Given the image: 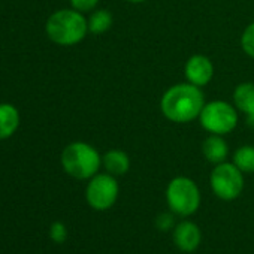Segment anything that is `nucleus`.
Instances as JSON below:
<instances>
[{"instance_id": "7", "label": "nucleus", "mask_w": 254, "mask_h": 254, "mask_svg": "<svg viewBox=\"0 0 254 254\" xmlns=\"http://www.w3.org/2000/svg\"><path fill=\"white\" fill-rule=\"evenodd\" d=\"M120 194L117 177L105 172L96 174L85 187V200L96 211H106L114 206Z\"/></svg>"}, {"instance_id": "9", "label": "nucleus", "mask_w": 254, "mask_h": 254, "mask_svg": "<svg viewBox=\"0 0 254 254\" xmlns=\"http://www.w3.org/2000/svg\"><path fill=\"white\" fill-rule=\"evenodd\" d=\"M200 241H202V232L196 223L190 220H184L175 224L174 242L178 250L184 253H191L200 245Z\"/></svg>"}, {"instance_id": "11", "label": "nucleus", "mask_w": 254, "mask_h": 254, "mask_svg": "<svg viewBox=\"0 0 254 254\" xmlns=\"http://www.w3.org/2000/svg\"><path fill=\"white\" fill-rule=\"evenodd\" d=\"M102 166L114 177H123L130 169V157L126 151L114 148L102 156Z\"/></svg>"}, {"instance_id": "16", "label": "nucleus", "mask_w": 254, "mask_h": 254, "mask_svg": "<svg viewBox=\"0 0 254 254\" xmlns=\"http://www.w3.org/2000/svg\"><path fill=\"white\" fill-rule=\"evenodd\" d=\"M241 48L244 53L254 60V21L250 23L241 35Z\"/></svg>"}, {"instance_id": "5", "label": "nucleus", "mask_w": 254, "mask_h": 254, "mask_svg": "<svg viewBox=\"0 0 254 254\" xmlns=\"http://www.w3.org/2000/svg\"><path fill=\"white\" fill-rule=\"evenodd\" d=\"M166 202L174 214L190 217L200 206V190L191 178L175 177L166 187Z\"/></svg>"}, {"instance_id": "4", "label": "nucleus", "mask_w": 254, "mask_h": 254, "mask_svg": "<svg viewBox=\"0 0 254 254\" xmlns=\"http://www.w3.org/2000/svg\"><path fill=\"white\" fill-rule=\"evenodd\" d=\"M199 123L202 129L211 135L226 136L232 133L239 121V111L233 103L226 100H211L206 102L200 115Z\"/></svg>"}, {"instance_id": "1", "label": "nucleus", "mask_w": 254, "mask_h": 254, "mask_svg": "<svg viewBox=\"0 0 254 254\" xmlns=\"http://www.w3.org/2000/svg\"><path fill=\"white\" fill-rule=\"evenodd\" d=\"M205 103V94L200 87L190 82H180L163 93L160 109L166 120L175 124H189L199 118Z\"/></svg>"}, {"instance_id": "8", "label": "nucleus", "mask_w": 254, "mask_h": 254, "mask_svg": "<svg viewBox=\"0 0 254 254\" xmlns=\"http://www.w3.org/2000/svg\"><path fill=\"white\" fill-rule=\"evenodd\" d=\"M184 75L187 82L196 87H206L214 78V63L203 54H194L189 57L184 64Z\"/></svg>"}, {"instance_id": "21", "label": "nucleus", "mask_w": 254, "mask_h": 254, "mask_svg": "<svg viewBox=\"0 0 254 254\" xmlns=\"http://www.w3.org/2000/svg\"><path fill=\"white\" fill-rule=\"evenodd\" d=\"M126 2H129V3H144V2H147V0H126Z\"/></svg>"}, {"instance_id": "10", "label": "nucleus", "mask_w": 254, "mask_h": 254, "mask_svg": "<svg viewBox=\"0 0 254 254\" xmlns=\"http://www.w3.org/2000/svg\"><path fill=\"white\" fill-rule=\"evenodd\" d=\"M202 154L203 157L212 163L218 165L223 162H227L229 157V145L221 135H208L202 142Z\"/></svg>"}, {"instance_id": "19", "label": "nucleus", "mask_w": 254, "mask_h": 254, "mask_svg": "<svg viewBox=\"0 0 254 254\" xmlns=\"http://www.w3.org/2000/svg\"><path fill=\"white\" fill-rule=\"evenodd\" d=\"M174 223H175L174 221V215L169 214V212H163V214H160L156 218V227L160 229V230H163V232L169 230L174 226Z\"/></svg>"}, {"instance_id": "18", "label": "nucleus", "mask_w": 254, "mask_h": 254, "mask_svg": "<svg viewBox=\"0 0 254 254\" xmlns=\"http://www.w3.org/2000/svg\"><path fill=\"white\" fill-rule=\"evenodd\" d=\"M99 5V0H70V6L82 14L93 12Z\"/></svg>"}, {"instance_id": "20", "label": "nucleus", "mask_w": 254, "mask_h": 254, "mask_svg": "<svg viewBox=\"0 0 254 254\" xmlns=\"http://www.w3.org/2000/svg\"><path fill=\"white\" fill-rule=\"evenodd\" d=\"M247 124H248L250 127H253V129H254V114H253V115H248V117H247Z\"/></svg>"}, {"instance_id": "2", "label": "nucleus", "mask_w": 254, "mask_h": 254, "mask_svg": "<svg viewBox=\"0 0 254 254\" xmlns=\"http://www.w3.org/2000/svg\"><path fill=\"white\" fill-rule=\"evenodd\" d=\"M48 38L62 47H72L84 41L88 33L85 15L73 8L60 9L51 14L45 26Z\"/></svg>"}, {"instance_id": "13", "label": "nucleus", "mask_w": 254, "mask_h": 254, "mask_svg": "<svg viewBox=\"0 0 254 254\" xmlns=\"http://www.w3.org/2000/svg\"><path fill=\"white\" fill-rule=\"evenodd\" d=\"M233 105L245 117L254 114V82H241L235 87Z\"/></svg>"}, {"instance_id": "6", "label": "nucleus", "mask_w": 254, "mask_h": 254, "mask_svg": "<svg viewBox=\"0 0 254 254\" xmlns=\"http://www.w3.org/2000/svg\"><path fill=\"white\" fill-rule=\"evenodd\" d=\"M209 186L218 199L226 202L235 200L244 190V172H241L233 162L214 165L209 175Z\"/></svg>"}, {"instance_id": "3", "label": "nucleus", "mask_w": 254, "mask_h": 254, "mask_svg": "<svg viewBox=\"0 0 254 254\" xmlns=\"http://www.w3.org/2000/svg\"><path fill=\"white\" fill-rule=\"evenodd\" d=\"M62 166L67 175L75 180H90L102 166L100 153L90 144L76 141L70 142L62 153Z\"/></svg>"}, {"instance_id": "14", "label": "nucleus", "mask_w": 254, "mask_h": 254, "mask_svg": "<svg viewBox=\"0 0 254 254\" xmlns=\"http://www.w3.org/2000/svg\"><path fill=\"white\" fill-rule=\"evenodd\" d=\"M88 21V32L93 35H103L106 33L114 23L112 14L108 9H94L90 17L87 18Z\"/></svg>"}, {"instance_id": "15", "label": "nucleus", "mask_w": 254, "mask_h": 254, "mask_svg": "<svg viewBox=\"0 0 254 254\" xmlns=\"http://www.w3.org/2000/svg\"><path fill=\"white\" fill-rule=\"evenodd\" d=\"M233 165L244 174L254 172V145H242L236 148L232 159Z\"/></svg>"}, {"instance_id": "12", "label": "nucleus", "mask_w": 254, "mask_h": 254, "mask_svg": "<svg viewBox=\"0 0 254 254\" xmlns=\"http://www.w3.org/2000/svg\"><path fill=\"white\" fill-rule=\"evenodd\" d=\"M20 126V112L11 103H0V141L11 138Z\"/></svg>"}, {"instance_id": "17", "label": "nucleus", "mask_w": 254, "mask_h": 254, "mask_svg": "<svg viewBox=\"0 0 254 254\" xmlns=\"http://www.w3.org/2000/svg\"><path fill=\"white\" fill-rule=\"evenodd\" d=\"M50 238L56 244H63L67 239V229H66L64 223H62V221L53 223L50 227Z\"/></svg>"}]
</instances>
